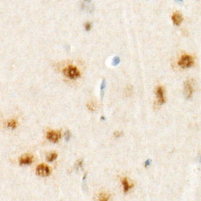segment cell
Masks as SVG:
<instances>
[{
	"mask_svg": "<svg viewBox=\"0 0 201 201\" xmlns=\"http://www.w3.org/2000/svg\"><path fill=\"white\" fill-rule=\"evenodd\" d=\"M193 85L192 82L189 80L184 83V94L187 99H190L193 94Z\"/></svg>",
	"mask_w": 201,
	"mask_h": 201,
	"instance_id": "4",
	"label": "cell"
},
{
	"mask_svg": "<svg viewBox=\"0 0 201 201\" xmlns=\"http://www.w3.org/2000/svg\"><path fill=\"white\" fill-rule=\"evenodd\" d=\"M106 80H103L102 83H101V97H104V90H105V88H106Z\"/></svg>",
	"mask_w": 201,
	"mask_h": 201,
	"instance_id": "12",
	"label": "cell"
},
{
	"mask_svg": "<svg viewBox=\"0 0 201 201\" xmlns=\"http://www.w3.org/2000/svg\"><path fill=\"white\" fill-rule=\"evenodd\" d=\"M194 64V60L192 56L189 55H183L182 56L180 59L178 61V65L182 68H189L191 67Z\"/></svg>",
	"mask_w": 201,
	"mask_h": 201,
	"instance_id": "1",
	"label": "cell"
},
{
	"mask_svg": "<svg viewBox=\"0 0 201 201\" xmlns=\"http://www.w3.org/2000/svg\"><path fill=\"white\" fill-rule=\"evenodd\" d=\"M65 139L67 140V141H68V140L70 139V132L69 131H66V132L65 133Z\"/></svg>",
	"mask_w": 201,
	"mask_h": 201,
	"instance_id": "16",
	"label": "cell"
},
{
	"mask_svg": "<svg viewBox=\"0 0 201 201\" xmlns=\"http://www.w3.org/2000/svg\"><path fill=\"white\" fill-rule=\"evenodd\" d=\"M63 73L65 76L69 77L71 79L77 78L81 76L80 72L78 71L76 67L74 66H69L65 68L63 70Z\"/></svg>",
	"mask_w": 201,
	"mask_h": 201,
	"instance_id": "2",
	"label": "cell"
},
{
	"mask_svg": "<svg viewBox=\"0 0 201 201\" xmlns=\"http://www.w3.org/2000/svg\"><path fill=\"white\" fill-rule=\"evenodd\" d=\"M91 27H92V24L91 23H87V24H85V29L87 30V31H90V29H91Z\"/></svg>",
	"mask_w": 201,
	"mask_h": 201,
	"instance_id": "17",
	"label": "cell"
},
{
	"mask_svg": "<svg viewBox=\"0 0 201 201\" xmlns=\"http://www.w3.org/2000/svg\"><path fill=\"white\" fill-rule=\"evenodd\" d=\"M36 172L39 176L46 177L50 174V169L47 165L42 164L37 167Z\"/></svg>",
	"mask_w": 201,
	"mask_h": 201,
	"instance_id": "3",
	"label": "cell"
},
{
	"mask_svg": "<svg viewBox=\"0 0 201 201\" xmlns=\"http://www.w3.org/2000/svg\"><path fill=\"white\" fill-rule=\"evenodd\" d=\"M164 89L162 87H158L156 90V96H157L158 99V103L160 105L163 104L165 102V99H164Z\"/></svg>",
	"mask_w": 201,
	"mask_h": 201,
	"instance_id": "6",
	"label": "cell"
},
{
	"mask_svg": "<svg viewBox=\"0 0 201 201\" xmlns=\"http://www.w3.org/2000/svg\"><path fill=\"white\" fill-rule=\"evenodd\" d=\"M88 108L91 110H95V106H94V105H93V103L92 102H90L89 103V104H88Z\"/></svg>",
	"mask_w": 201,
	"mask_h": 201,
	"instance_id": "15",
	"label": "cell"
},
{
	"mask_svg": "<svg viewBox=\"0 0 201 201\" xmlns=\"http://www.w3.org/2000/svg\"><path fill=\"white\" fill-rule=\"evenodd\" d=\"M8 126L9 128L14 129V128H15L16 126H17V122H16V121L15 120H11L8 122Z\"/></svg>",
	"mask_w": 201,
	"mask_h": 201,
	"instance_id": "13",
	"label": "cell"
},
{
	"mask_svg": "<svg viewBox=\"0 0 201 201\" xmlns=\"http://www.w3.org/2000/svg\"><path fill=\"white\" fill-rule=\"evenodd\" d=\"M46 137L53 142H57L60 138V133L54 130H50L46 133Z\"/></svg>",
	"mask_w": 201,
	"mask_h": 201,
	"instance_id": "5",
	"label": "cell"
},
{
	"mask_svg": "<svg viewBox=\"0 0 201 201\" xmlns=\"http://www.w3.org/2000/svg\"><path fill=\"white\" fill-rule=\"evenodd\" d=\"M120 58H119V57H114L113 60V64L114 65H118L119 63H120Z\"/></svg>",
	"mask_w": 201,
	"mask_h": 201,
	"instance_id": "14",
	"label": "cell"
},
{
	"mask_svg": "<svg viewBox=\"0 0 201 201\" xmlns=\"http://www.w3.org/2000/svg\"><path fill=\"white\" fill-rule=\"evenodd\" d=\"M182 20H183V18H182V15L180 13H175L172 16V21L174 24L176 25H180L182 23Z\"/></svg>",
	"mask_w": 201,
	"mask_h": 201,
	"instance_id": "7",
	"label": "cell"
},
{
	"mask_svg": "<svg viewBox=\"0 0 201 201\" xmlns=\"http://www.w3.org/2000/svg\"><path fill=\"white\" fill-rule=\"evenodd\" d=\"M32 162L33 157L29 155L22 156V157L20 159V163L21 164H30L32 163Z\"/></svg>",
	"mask_w": 201,
	"mask_h": 201,
	"instance_id": "8",
	"label": "cell"
},
{
	"mask_svg": "<svg viewBox=\"0 0 201 201\" xmlns=\"http://www.w3.org/2000/svg\"><path fill=\"white\" fill-rule=\"evenodd\" d=\"M122 135V132H116L115 133H114V135H115V137H120L121 135Z\"/></svg>",
	"mask_w": 201,
	"mask_h": 201,
	"instance_id": "18",
	"label": "cell"
},
{
	"mask_svg": "<svg viewBox=\"0 0 201 201\" xmlns=\"http://www.w3.org/2000/svg\"><path fill=\"white\" fill-rule=\"evenodd\" d=\"M122 185L124 192H128V191L132 187V184L130 183L128 180L126 178V177L122 179Z\"/></svg>",
	"mask_w": 201,
	"mask_h": 201,
	"instance_id": "9",
	"label": "cell"
},
{
	"mask_svg": "<svg viewBox=\"0 0 201 201\" xmlns=\"http://www.w3.org/2000/svg\"><path fill=\"white\" fill-rule=\"evenodd\" d=\"M58 157V155H57V153H51L49 154V155L47 156V160L49 161V162H53V160H55Z\"/></svg>",
	"mask_w": 201,
	"mask_h": 201,
	"instance_id": "11",
	"label": "cell"
},
{
	"mask_svg": "<svg viewBox=\"0 0 201 201\" xmlns=\"http://www.w3.org/2000/svg\"><path fill=\"white\" fill-rule=\"evenodd\" d=\"M109 198V196L107 193H102L99 196V201H108Z\"/></svg>",
	"mask_w": 201,
	"mask_h": 201,
	"instance_id": "10",
	"label": "cell"
}]
</instances>
